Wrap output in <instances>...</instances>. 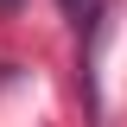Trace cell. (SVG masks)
Instances as JSON below:
<instances>
[{
    "mask_svg": "<svg viewBox=\"0 0 127 127\" xmlns=\"http://www.w3.org/2000/svg\"><path fill=\"white\" fill-rule=\"evenodd\" d=\"M57 6H64V13H70V19H76V26H83V19L95 13V0H57Z\"/></svg>",
    "mask_w": 127,
    "mask_h": 127,
    "instance_id": "cell-1",
    "label": "cell"
},
{
    "mask_svg": "<svg viewBox=\"0 0 127 127\" xmlns=\"http://www.w3.org/2000/svg\"><path fill=\"white\" fill-rule=\"evenodd\" d=\"M13 6H19V0H0V13H13Z\"/></svg>",
    "mask_w": 127,
    "mask_h": 127,
    "instance_id": "cell-2",
    "label": "cell"
}]
</instances>
